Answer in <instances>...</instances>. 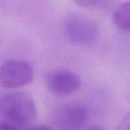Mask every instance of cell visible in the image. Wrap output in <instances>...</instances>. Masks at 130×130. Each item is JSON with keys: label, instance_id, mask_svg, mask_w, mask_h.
Listing matches in <instances>:
<instances>
[{"label": "cell", "instance_id": "1", "mask_svg": "<svg viewBox=\"0 0 130 130\" xmlns=\"http://www.w3.org/2000/svg\"><path fill=\"white\" fill-rule=\"evenodd\" d=\"M0 115L6 123L13 126H27L38 115L33 97L26 92H10L0 97Z\"/></svg>", "mask_w": 130, "mask_h": 130}, {"label": "cell", "instance_id": "2", "mask_svg": "<svg viewBox=\"0 0 130 130\" xmlns=\"http://www.w3.org/2000/svg\"><path fill=\"white\" fill-rule=\"evenodd\" d=\"M63 29L69 41L78 45H92L98 41L100 37L98 24L80 13H73L66 17Z\"/></svg>", "mask_w": 130, "mask_h": 130}, {"label": "cell", "instance_id": "3", "mask_svg": "<svg viewBox=\"0 0 130 130\" xmlns=\"http://www.w3.org/2000/svg\"><path fill=\"white\" fill-rule=\"evenodd\" d=\"M88 119V110L82 103H67L56 108L53 115L59 130H81Z\"/></svg>", "mask_w": 130, "mask_h": 130}, {"label": "cell", "instance_id": "4", "mask_svg": "<svg viewBox=\"0 0 130 130\" xmlns=\"http://www.w3.org/2000/svg\"><path fill=\"white\" fill-rule=\"evenodd\" d=\"M34 72L30 63L24 60H10L0 70V84L5 88H18L33 79Z\"/></svg>", "mask_w": 130, "mask_h": 130}, {"label": "cell", "instance_id": "5", "mask_svg": "<svg viewBox=\"0 0 130 130\" xmlns=\"http://www.w3.org/2000/svg\"><path fill=\"white\" fill-rule=\"evenodd\" d=\"M81 78L68 70H56L46 77V86L55 95L66 96L74 94L81 87Z\"/></svg>", "mask_w": 130, "mask_h": 130}, {"label": "cell", "instance_id": "6", "mask_svg": "<svg viewBox=\"0 0 130 130\" xmlns=\"http://www.w3.org/2000/svg\"><path fill=\"white\" fill-rule=\"evenodd\" d=\"M113 23L123 31H130V2H125L115 9L112 15Z\"/></svg>", "mask_w": 130, "mask_h": 130}, {"label": "cell", "instance_id": "7", "mask_svg": "<svg viewBox=\"0 0 130 130\" xmlns=\"http://www.w3.org/2000/svg\"><path fill=\"white\" fill-rule=\"evenodd\" d=\"M116 130H130V111H128L126 115L121 119Z\"/></svg>", "mask_w": 130, "mask_h": 130}, {"label": "cell", "instance_id": "8", "mask_svg": "<svg viewBox=\"0 0 130 130\" xmlns=\"http://www.w3.org/2000/svg\"><path fill=\"white\" fill-rule=\"evenodd\" d=\"M0 130H20V129L15 126L8 124V123L3 122L0 124Z\"/></svg>", "mask_w": 130, "mask_h": 130}, {"label": "cell", "instance_id": "9", "mask_svg": "<svg viewBox=\"0 0 130 130\" xmlns=\"http://www.w3.org/2000/svg\"><path fill=\"white\" fill-rule=\"evenodd\" d=\"M29 130H53V129L50 126H46V125H39V126H33Z\"/></svg>", "mask_w": 130, "mask_h": 130}, {"label": "cell", "instance_id": "10", "mask_svg": "<svg viewBox=\"0 0 130 130\" xmlns=\"http://www.w3.org/2000/svg\"><path fill=\"white\" fill-rule=\"evenodd\" d=\"M88 130H103L102 127H100V126H93V127H90Z\"/></svg>", "mask_w": 130, "mask_h": 130}]
</instances>
